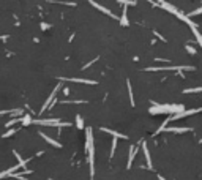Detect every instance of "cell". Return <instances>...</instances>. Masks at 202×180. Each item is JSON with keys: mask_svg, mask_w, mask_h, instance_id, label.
<instances>
[{"mask_svg": "<svg viewBox=\"0 0 202 180\" xmlns=\"http://www.w3.org/2000/svg\"><path fill=\"white\" fill-rule=\"evenodd\" d=\"M33 123H36V125H44V126H59V128H62V126H70V125H71L70 122H62V120H59V119L33 120Z\"/></svg>", "mask_w": 202, "mask_h": 180, "instance_id": "obj_1", "label": "cell"}, {"mask_svg": "<svg viewBox=\"0 0 202 180\" xmlns=\"http://www.w3.org/2000/svg\"><path fill=\"white\" fill-rule=\"evenodd\" d=\"M164 70H177V71H182V70H194L193 66H150L145 71H164Z\"/></svg>", "mask_w": 202, "mask_h": 180, "instance_id": "obj_2", "label": "cell"}, {"mask_svg": "<svg viewBox=\"0 0 202 180\" xmlns=\"http://www.w3.org/2000/svg\"><path fill=\"white\" fill-rule=\"evenodd\" d=\"M197 112H202V109L197 108V109H188V111H182V112H177V114H174V115H172V120L183 119V117H186V115H194V114H197Z\"/></svg>", "mask_w": 202, "mask_h": 180, "instance_id": "obj_3", "label": "cell"}, {"mask_svg": "<svg viewBox=\"0 0 202 180\" xmlns=\"http://www.w3.org/2000/svg\"><path fill=\"white\" fill-rule=\"evenodd\" d=\"M89 3H90V5H93V6H95V8H96V10H100L101 13H104V14L111 16V18H115V14H114L112 11H109V10H107V8H104V6H101L100 3H96V2H95V0H89Z\"/></svg>", "mask_w": 202, "mask_h": 180, "instance_id": "obj_4", "label": "cell"}, {"mask_svg": "<svg viewBox=\"0 0 202 180\" xmlns=\"http://www.w3.org/2000/svg\"><path fill=\"white\" fill-rule=\"evenodd\" d=\"M59 87H60V85H57V87H55V89H54V90H52V93H50V95L48 96V100H46V103H44V106H43V108H41V112H44V111H46V109H48V108H49V106H50V104H52V100H54V96H55V93H57V92H59Z\"/></svg>", "mask_w": 202, "mask_h": 180, "instance_id": "obj_5", "label": "cell"}, {"mask_svg": "<svg viewBox=\"0 0 202 180\" xmlns=\"http://www.w3.org/2000/svg\"><path fill=\"white\" fill-rule=\"evenodd\" d=\"M101 131H104V133H109L111 136H114V138H117V139H126L128 136L125 134H122V133H117V131H112V130H109V128H101Z\"/></svg>", "mask_w": 202, "mask_h": 180, "instance_id": "obj_6", "label": "cell"}, {"mask_svg": "<svg viewBox=\"0 0 202 180\" xmlns=\"http://www.w3.org/2000/svg\"><path fill=\"white\" fill-rule=\"evenodd\" d=\"M142 150H144V155H145V160H147V168L152 169L153 166H152V158H150V153H149V149H147V145L142 142Z\"/></svg>", "mask_w": 202, "mask_h": 180, "instance_id": "obj_7", "label": "cell"}, {"mask_svg": "<svg viewBox=\"0 0 202 180\" xmlns=\"http://www.w3.org/2000/svg\"><path fill=\"white\" fill-rule=\"evenodd\" d=\"M136 153H137V147H131L130 149V158H128V164H126L128 169L131 168V164H133V160H134V156H136Z\"/></svg>", "mask_w": 202, "mask_h": 180, "instance_id": "obj_8", "label": "cell"}, {"mask_svg": "<svg viewBox=\"0 0 202 180\" xmlns=\"http://www.w3.org/2000/svg\"><path fill=\"white\" fill-rule=\"evenodd\" d=\"M68 81L71 82H81V84H90V85H96L95 81H89V79H79V78H70Z\"/></svg>", "mask_w": 202, "mask_h": 180, "instance_id": "obj_9", "label": "cell"}, {"mask_svg": "<svg viewBox=\"0 0 202 180\" xmlns=\"http://www.w3.org/2000/svg\"><path fill=\"white\" fill-rule=\"evenodd\" d=\"M41 138L44 139L46 142H49L50 145H54V147H57V149H60V147H62V145H60V142H57V141H54V139H50L49 136H46V134H44V133H41Z\"/></svg>", "mask_w": 202, "mask_h": 180, "instance_id": "obj_10", "label": "cell"}, {"mask_svg": "<svg viewBox=\"0 0 202 180\" xmlns=\"http://www.w3.org/2000/svg\"><path fill=\"white\" fill-rule=\"evenodd\" d=\"M164 131H171V133H186V131H191V128H177V126H171V128H167Z\"/></svg>", "mask_w": 202, "mask_h": 180, "instance_id": "obj_11", "label": "cell"}, {"mask_svg": "<svg viewBox=\"0 0 202 180\" xmlns=\"http://www.w3.org/2000/svg\"><path fill=\"white\" fill-rule=\"evenodd\" d=\"M120 25H123V27H126L128 25V16H126V6L123 8V14L122 18H120Z\"/></svg>", "mask_w": 202, "mask_h": 180, "instance_id": "obj_12", "label": "cell"}, {"mask_svg": "<svg viewBox=\"0 0 202 180\" xmlns=\"http://www.w3.org/2000/svg\"><path fill=\"white\" fill-rule=\"evenodd\" d=\"M13 153H14V156H16V158H18V161H19V164H21V166H22V168H25V164H27V163H29V161H30V158H29V160H22V158H21V155H19V153H18V152H13Z\"/></svg>", "mask_w": 202, "mask_h": 180, "instance_id": "obj_13", "label": "cell"}, {"mask_svg": "<svg viewBox=\"0 0 202 180\" xmlns=\"http://www.w3.org/2000/svg\"><path fill=\"white\" fill-rule=\"evenodd\" d=\"M5 114H11V115H21V114H22V109H14V111H3V112H2V115H5Z\"/></svg>", "mask_w": 202, "mask_h": 180, "instance_id": "obj_14", "label": "cell"}, {"mask_svg": "<svg viewBox=\"0 0 202 180\" xmlns=\"http://www.w3.org/2000/svg\"><path fill=\"white\" fill-rule=\"evenodd\" d=\"M32 122H33V120H32V117H30L29 114H25L24 117H22V125H24V126L30 125V123H32Z\"/></svg>", "mask_w": 202, "mask_h": 180, "instance_id": "obj_15", "label": "cell"}, {"mask_svg": "<svg viewBox=\"0 0 202 180\" xmlns=\"http://www.w3.org/2000/svg\"><path fill=\"white\" fill-rule=\"evenodd\" d=\"M126 87H128V93H130V101H131V104H134V100H133V89H131L130 81H126Z\"/></svg>", "mask_w": 202, "mask_h": 180, "instance_id": "obj_16", "label": "cell"}, {"mask_svg": "<svg viewBox=\"0 0 202 180\" xmlns=\"http://www.w3.org/2000/svg\"><path fill=\"white\" fill-rule=\"evenodd\" d=\"M193 33H194V36H196V40H197V43L201 44V48H202V35L199 32H197V29H193Z\"/></svg>", "mask_w": 202, "mask_h": 180, "instance_id": "obj_17", "label": "cell"}, {"mask_svg": "<svg viewBox=\"0 0 202 180\" xmlns=\"http://www.w3.org/2000/svg\"><path fill=\"white\" fill-rule=\"evenodd\" d=\"M18 122H22V119H13V120H10V122H6V128H11L13 125H14V123H18Z\"/></svg>", "mask_w": 202, "mask_h": 180, "instance_id": "obj_18", "label": "cell"}, {"mask_svg": "<svg viewBox=\"0 0 202 180\" xmlns=\"http://www.w3.org/2000/svg\"><path fill=\"white\" fill-rule=\"evenodd\" d=\"M119 2L120 3H123V5H131V6H133V5H136V0H119Z\"/></svg>", "mask_w": 202, "mask_h": 180, "instance_id": "obj_19", "label": "cell"}, {"mask_svg": "<svg viewBox=\"0 0 202 180\" xmlns=\"http://www.w3.org/2000/svg\"><path fill=\"white\" fill-rule=\"evenodd\" d=\"M115 149H117V138H114V141H112V149H111V158L114 156V152H115Z\"/></svg>", "mask_w": 202, "mask_h": 180, "instance_id": "obj_20", "label": "cell"}, {"mask_svg": "<svg viewBox=\"0 0 202 180\" xmlns=\"http://www.w3.org/2000/svg\"><path fill=\"white\" fill-rule=\"evenodd\" d=\"M196 92H202V87H196V89H186L185 93H196Z\"/></svg>", "mask_w": 202, "mask_h": 180, "instance_id": "obj_21", "label": "cell"}, {"mask_svg": "<svg viewBox=\"0 0 202 180\" xmlns=\"http://www.w3.org/2000/svg\"><path fill=\"white\" fill-rule=\"evenodd\" d=\"M76 123H77V128H84V122L81 119V115H76Z\"/></svg>", "mask_w": 202, "mask_h": 180, "instance_id": "obj_22", "label": "cell"}, {"mask_svg": "<svg viewBox=\"0 0 202 180\" xmlns=\"http://www.w3.org/2000/svg\"><path fill=\"white\" fill-rule=\"evenodd\" d=\"M186 51L190 52V54H196V49H194L193 46H190V44H186Z\"/></svg>", "mask_w": 202, "mask_h": 180, "instance_id": "obj_23", "label": "cell"}, {"mask_svg": "<svg viewBox=\"0 0 202 180\" xmlns=\"http://www.w3.org/2000/svg\"><path fill=\"white\" fill-rule=\"evenodd\" d=\"M14 133H16V130H10V131H6L5 134H3V138H10V136L14 134Z\"/></svg>", "mask_w": 202, "mask_h": 180, "instance_id": "obj_24", "label": "cell"}, {"mask_svg": "<svg viewBox=\"0 0 202 180\" xmlns=\"http://www.w3.org/2000/svg\"><path fill=\"white\" fill-rule=\"evenodd\" d=\"M153 33H155V36H158V40H161V41H164V43H166V38H164V36H161L158 32H153Z\"/></svg>", "mask_w": 202, "mask_h": 180, "instance_id": "obj_25", "label": "cell"}, {"mask_svg": "<svg viewBox=\"0 0 202 180\" xmlns=\"http://www.w3.org/2000/svg\"><path fill=\"white\" fill-rule=\"evenodd\" d=\"M158 179H160V180H166V179L163 177V175H158Z\"/></svg>", "mask_w": 202, "mask_h": 180, "instance_id": "obj_26", "label": "cell"}]
</instances>
